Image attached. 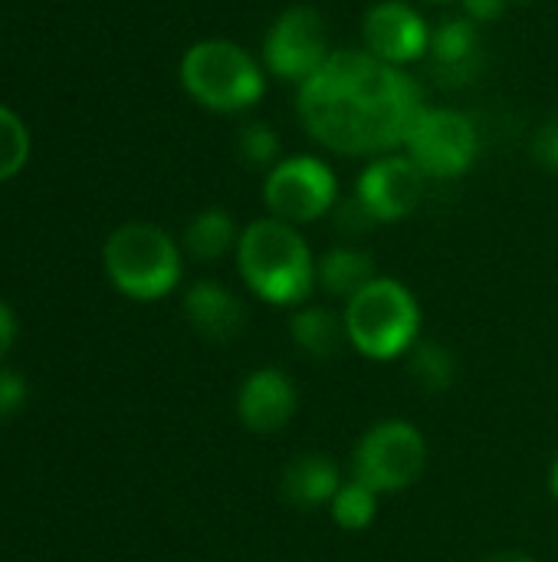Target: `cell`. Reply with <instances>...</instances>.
Here are the masks:
<instances>
[{"mask_svg":"<svg viewBox=\"0 0 558 562\" xmlns=\"http://www.w3.org/2000/svg\"><path fill=\"white\" fill-rule=\"evenodd\" d=\"M424 115L418 82L368 49H335L303 86L306 132L339 155H378L408 142Z\"/></svg>","mask_w":558,"mask_h":562,"instance_id":"cell-1","label":"cell"},{"mask_svg":"<svg viewBox=\"0 0 558 562\" xmlns=\"http://www.w3.org/2000/svg\"><path fill=\"white\" fill-rule=\"evenodd\" d=\"M237 263L247 286L276 306L303 303L316 283V263L306 240L296 234L293 224L280 217L253 221L240 234Z\"/></svg>","mask_w":558,"mask_h":562,"instance_id":"cell-2","label":"cell"},{"mask_svg":"<svg viewBox=\"0 0 558 562\" xmlns=\"http://www.w3.org/2000/svg\"><path fill=\"white\" fill-rule=\"evenodd\" d=\"M421 329V310L411 290L398 280L375 277L362 293L349 300L345 310V333L349 342L378 362L398 359L401 352L414 349Z\"/></svg>","mask_w":558,"mask_h":562,"instance_id":"cell-3","label":"cell"},{"mask_svg":"<svg viewBox=\"0 0 558 562\" xmlns=\"http://www.w3.org/2000/svg\"><path fill=\"white\" fill-rule=\"evenodd\" d=\"M105 273L132 300H161L181 280V254L155 224H122L105 240Z\"/></svg>","mask_w":558,"mask_h":562,"instance_id":"cell-4","label":"cell"},{"mask_svg":"<svg viewBox=\"0 0 558 562\" xmlns=\"http://www.w3.org/2000/svg\"><path fill=\"white\" fill-rule=\"evenodd\" d=\"M184 89L214 112L250 109L263 95V69L230 40H201L181 59Z\"/></svg>","mask_w":558,"mask_h":562,"instance_id":"cell-5","label":"cell"},{"mask_svg":"<svg viewBox=\"0 0 558 562\" xmlns=\"http://www.w3.org/2000/svg\"><path fill=\"white\" fill-rule=\"evenodd\" d=\"M428 464L424 435L411 422H382L375 425L355 451V481L375 494L408 491Z\"/></svg>","mask_w":558,"mask_h":562,"instance_id":"cell-6","label":"cell"},{"mask_svg":"<svg viewBox=\"0 0 558 562\" xmlns=\"http://www.w3.org/2000/svg\"><path fill=\"white\" fill-rule=\"evenodd\" d=\"M405 148L424 178H457L474 165L480 142H477L474 122L464 112L424 109V115L414 122Z\"/></svg>","mask_w":558,"mask_h":562,"instance_id":"cell-7","label":"cell"},{"mask_svg":"<svg viewBox=\"0 0 558 562\" xmlns=\"http://www.w3.org/2000/svg\"><path fill=\"white\" fill-rule=\"evenodd\" d=\"M329 56H332L329 30H326L322 13L312 7L283 10L263 40V59H266L270 72L286 82L303 86Z\"/></svg>","mask_w":558,"mask_h":562,"instance_id":"cell-8","label":"cell"},{"mask_svg":"<svg viewBox=\"0 0 558 562\" xmlns=\"http://www.w3.org/2000/svg\"><path fill=\"white\" fill-rule=\"evenodd\" d=\"M263 201L273 217L286 224H309L335 204V175L319 158H286L266 175Z\"/></svg>","mask_w":558,"mask_h":562,"instance_id":"cell-9","label":"cell"},{"mask_svg":"<svg viewBox=\"0 0 558 562\" xmlns=\"http://www.w3.org/2000/svg\"><path fill=\"white\" fill-rule=\"evenodd\" d=\"M424 194V175L421 168L405 155H385L378 161H372L362 178H358V191L355 198L365 204V211L375 221H401L408 217L418 201Z\"/></svg>","mask_w":558,"mask_h":562,"instance_id":"cell-10","label":"cell"},{"mask_svg":"<svg viewBox=\"0 0 558 562\" xmlns=\"http://www.w3.org/2000/svg\"><path fill=\"white\" fill-rule=\"evenodd\" d=\"M365 49L391 66H405L421 59L431 49V30L421 13L401 0L375 3L362 20Z\"/></svg>","mask_w":558,"mask_h":562,"instance_id":"cell-11","label":"cell"},{"mask_svg":"<svg viewBox=\"0 0 558 562\" xmlns=\"http://www.w3.org/2000/svg\"><path fill=\"white\" fill-rule=\"evenodd\" d=\"M240 422L253 435H280L296 415V389L280 369H257L237 398Z\"/></svg>","mask_w":558,"mask_h":562,"instance_id":"cell-12","label":"cell"},{"mask_svg":"<svg viewBox=\"0 0 558 562\" xmlns=\"http://www.w3.org/2000/svg\"><path fill=\"white\" fill-rule=\"evenodd\" d=\"M431 66L444 86H464L483 72V40L470 16L444 20L431 33Z\"/></svg>","mask_w":558,"mask_h":562,"instance_id":"cell-13","label":"cell"},{"mask_svg":"<svg viewBox=\"0 0 558 562\" xmlns=\"http://www.w3.org/2000/svg\"><path fill=\"white\" fill-rule=\"evenodd\" d=\"M184 313H187L191 326H194L201 336L217 339V342L234 339V336L243 329V306H240V300H237L227 286L210 283V280L194 283V286L187 290V296H184Z\"/></svg>","mask_w":558,"mask_h":562,"instance_id":"cell-14","label":"cell"},{"mask_svg":"<svg viewBox=\"0 0 558 562\" xmlns=\"http://www.w3.org/2000/svg\"><path fill=\"white\" fill-rule=\"evenodd\" d=\"M280 484H283V497L289 504L303 507V510H312L319 504H332V497L342 487L339 468L326 454H303V458H296L293 464H286Z\"/></svg>","mask_w":558,"mask_h":562,"instance_id":"cell-15","label":"cell"},{"mask_svg":"<svg viewBox=\"0 0 558 562\" xmlns=\"http://www.w3.org/2000/svg\"><path fill=\"white\" fill-rule=\"evenodd\" d=\"M316 277H319V283L326 286V293L352 300L355 293H362V290L375 280V260H372L365 250L335 247V250H329V254L319 260Z\"/></svg>","mask_w":558,"mask_h":562,"instance_id":"cell-16","label":"cell"},{"mask_svg":"<svg viewBox=\"0 0 558 562\" xmlns=\"http://www.w3.org/2000/svg\"><path fill=\"white\" fill-rule=\"evenodd\" d=\"M345 323L332 313V310H322V306H309L303 313L293 316V339L296 346L312 356V359H329L339 352L342 339H345Z\"/></svg>","mask_w":558,"mask_h":562,"instance_id":"cell-17","label":"cell"},{"mask_svg":"<svg viewBox=\"0 0 558 562\" xmlns=\"http://www.w3.org/2000/svg\"><path fill=\"white\" fill-rule=\"evenodd\" d=\"M237 240V227H234V217L220 207H207L201 211L187 231H184V247L194 260H217L224 257Z\"/></svg>","mask_w":558,"mask_h":562,"instance_id":"cell-18","label":"cell"},{"mask_svg":"<svg viewBox=\"0 0 558 562\" xmlns=\"http://www.w3.org/2000/svg\"><path fill=\"white\" fill-rule=\"evenodd\" d=\"M454 372H457V366H454L451 349H444L441 342H431V339L414 342V349H411V375L418 379L421 389L444 392V389L454 385Z\"/></svg>","mask_w":558,"mask_h":562,"instance_id":"cell-19","label":"cell"},{"mask_svg":"<svg viewBox=\"0 0 558 562\" xmlns=\"http://www.w3.org/2000/svg\"><path fill=\"white\" fill-rule=\"evenodd\" d=\"M375 510H378V494L355 477L342 484L339 494L332 497V520L342 530H365L375 520Z\"/></svg>","mask_w":558,"mask_h":562,"instance_id":"cell-20","label":"cell"},{"mask_svg":"<svg viewBox=\"0 0 558 562\" xmlns=\"http://www.w3.org/2000/svg\"><path fill=\"white\" fill-rule=\"evenodd\" d=\"M26 155H30V138L23 122L0 105V181L13 178L23 168Z\"/></svg>","mask_w":558,"mask_h":562,"instance_id":"cell-21","label":"cell"},{"mask_svg":"<svg viewBox=\"0 0 558 562\" xmlns=\"http://www.w3.org/2000/svg\"><path fill=\"white\" fill-rule=\"evenodd\" d=\"M237 151L247 165L266 168L280 158V135L266 122H247L237 135Z\"/></svg>","mask_w":558,"mask_h":562,"instance_id":"cell-22","label":"cell"},{"mask_svg":"<svg viewBox=\"0 0 558 562\" xmlns=\"http://www.w3.org/2000/svg\"><path fill=\"white\" fill-rule=\"evenodd\" d=\"M26 405V382L16 372H0V415H13Z\"/></svg>","mask_w":558,"mask_h":562,"instance_id":"cell-23","label":"cell"},{"mask_svg":"<svg viewBox=\"0 0 558 562\" xmlns=\"http://www.w3.org/2000/svg\"><path fill=\"white\" fill-rule=\"evenodd\" d=\"M536 158L546 168H556L558 171V112L539 128V135H536Z\"/></svg>","mask_w":558,"mask_h":562,"instance_id":"cell-24","label":"cell"},{"mask_svg":"<svg viewBox=\"0 0 558 562\" xmlns=\"http://www.w3.org/2000/svg\"><path fill=\"white\" fill-rule=\"evenodd\" d=\"M372 224H375V217L365 211V204H362L358 198H352L349 204L339 207V227H345V231H352V234H362V231L372 227Z\"/></svg>","mask_w":558,"mask_h":562,"instance_id":"cell-25","label":"cell"},{"mask_svg":"<svg viewBox=\"0 0 558 562\" xmlns=\"http://www.w3.org/2000/svg\"><path fill=\"white\" fill-rule=\"evenodd\" d=\"M464 10L474 23H490L506 10V0H464Z\"/></svg>","mask_w":558,"mask_h":562,"instance_id":"cell-26","label":"cell"},{"mask_svg":"<svg viewBox=\"0 0 558 562\" xmlns=\"http://www.w3.org/2000/svg\"><path fill=\"white\" fill-rule=\"evenodd\" d=\"M13 339H16V316H13V310L0 300V359L10 352Z\"/></svg>","mask_w":558,"mask_h":562,"instance_id":"cell-27","label":"cell"},{"mask_svg":"<svg viewBox=\"0 0 558 562\" xmlns=\"http://www.w3.org/2000/svg\"><path fill=\"white\" fill-rule=\"evenodd\" d=\"M487 562H536L533 557H523V553H497V557H490Z\"/></svg>","mask_w":558,"mask_h":562,"instance_id":"cell-28","label":"cell"},{"mask_svg":"<svg viewBox=\"0 0 558 562\" xmlns=\"http://www.w3.org/2000/svg\"><path fill=\"white\" fill-rule=\"evenodd\" d=\"M553 494L558 497V458H556V468H553Z\"/></svg>","mask_w":558,"mask_h":562,"instance_id":"cell-29","label":"cell"},{"mask_svg":"<svg viewBox=\"0 0 558 562\" xmlns=\"http://www.w3.org/2000/svg\"><path fill=\"white\" fill-rule=\"evenodd\" d=\"M424 3H434V7H444V3H454V0H424Z\"/></svg>","mask_w":558,"mask_h":562,"instance_id":"cell-30","label":"cell"},{"mask_svg":"<svg viewBox=\"0 0 558 562\" xmlns=\"http://www.w3.org/2000/svg\"><path fill=\"white\" fill-rule=\"evenodd\" d=\"M510 3H533V0H506V7H510Z\"/></svg>","mask_w":558,"mask_h":562,"instance_id":"cell-31","label":"cell"}]
</instances>
